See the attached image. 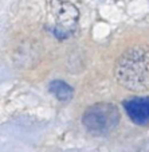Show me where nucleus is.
<instances>
[{"label":"nucleus","mask_w":149,"mask_h":152,"mask_svg":"<svg viewBox=\"0 0 149 152\" xmlns=\"http://www.w3.org/2000/svg\"><path fill=\"white\" fill-rule=\"evenodd\" d=\"M117 81L126 89L144 92L149 89V50L133 47L125 51L116 66Z\"/></svg>","instance_id":"nucleus-1"},{"label":"nucleus","mask_w":149,"mask_h":152,"mask_svg":"<svg viewBox=\"0 0 149 152\" xmlns=\"http://www.w3.org/2000/svg\"><path fill=\"white\" fill-rule=\"evenodd\" d=\"M124 109L133 123L138 125L149 124V96L148 97H134L124 102Z\"/></svg>","instance_id":"nucleus-4"},{"label":"nucleus","mask_w":149,"mask_h":152,"mask_svg":"<svg viewBox=\"0 0 149 152\" xmlns=\"http://www.w3.org/2000/svg\"><path fill=\"white\" fill-rule=\"evenodd\" d=\"M50 14L52 16V32L59 39L70 37L77 28L79 12L78 8L66 0H51L50 1Z\"/></svg>","instance_id":"nucleus-3"},{"label":"nucleus","mask_w":149,"mask_h":152,"mask_svg":"<svg viewBox=\"0 0 149 152\" xmlns=\"http://www.w3.org/2000/svg\"><path fill=\"white\" fill-rule=\"evenodd\" d=\"M49 89L60 101H69L73 97V88L69 83L65 82V81H60V80L51 81L49 85Z\"/></svg>","instance_id":"nucleus-5"},{"label":"nucleus","mask_w":149,"mask_h":152,"mask_svg":"<svg viewBox=\"0 0 149 152\" xmlns=\"http://www.w3.org/2000/svg\"><path fill=\"white\" fill-rule=\"evenodd\" d=\"M82 123L92 133L103 135L117 126L120 123V112L113 104L98 102L86 109L83 113Z\"/></svg>","instance_id":"nucleus-2"}]
</instances>
